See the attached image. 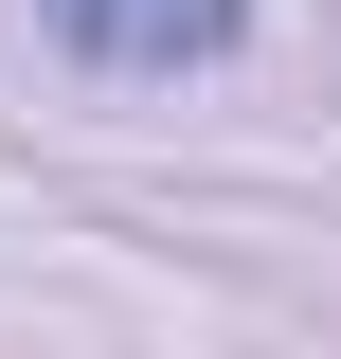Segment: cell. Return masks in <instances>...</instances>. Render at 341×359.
<instances>
[{"instance_id": "cell-1", "label": "cell", "mask_w": 341, "mask_h": 359, "mask_svg": "<svg viewBox=\"0 0 341 359\" xmlns=\"http://www.w3.org/2000/svg\"><path fill=\"white\" fill-rule=\"evenodd\" d=\"M54 18V54H72V72H215V54L252 36V0H36Z\"/></svg>"}]
</instances>
